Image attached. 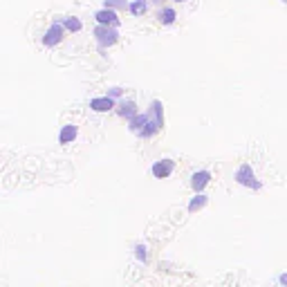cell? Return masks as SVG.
<instances>
[{"instance_id":"obj_1","label":"cell","mask_w":287,"mask_h":287,"mask_svg":"<svg viewBox=\"0 0 287 287\" xmlns=\"http://www.w3.org/2000/svg\"><path fill=\"white\" fill-rule=\"evenodd\" d=\"M164 126V108H162V101H152L150 103V110L146 114H135L130 119V130L139 137H152L155 132H160Z\"/></svg>"},{"instance_id":"obj_2","label":"cell","mask_w":287,"mask_h":287,"mask_svg":"<svg viewBox=\"0 0 287 287\" xmlns=\"http://www.w3.org/2000/svg\"><path fill=\"white\" fill-rule=\"evenodd\" d=\"M236 182H238V184H242V186L256 188V191L260 188V182L256 180V173L252 170V166H249V164H242V166L236 170Z\"/></svg>"},{"instance_id":"obj_3","label":"cell","mask_w":287,"mask_h":287,"mask_svg":"<svg viewBox=\"0 0 287 287\" xmlns=\"http://www.w3.org/2000/svg\"><path fill=\"white\" fill-rule=\"evenodd\" d=\"M94 36H97V41H99V45L101 47H110V45H114L119 39V34H117V29H112L110 25H99L94 29Z\"/></svg>"},{"instance_id":"obj_4","label":"cell","mask_w":287,"mask_h":287,"mask_svg":"<svg viewBox=\"0 0 287 287\" xmlns=\"http://www.w3.org/2000/svg\"><path fill=\"white\" fill-rule=\"evenodd\" d=\"M63 27H65V25H61V23H54V25L45 32V36H43V43H45L47 47L59 45L61 39H63Z\"/></svg>"},{"instance_id":"obj_5","label":"cell","mask_w":287,"mask_h":287,"mask_svg":"<svg viewBox=\"0 0 287 287\" xmlns=\"http://www.w3.org/2000/svg\"><path fill=\"white\" fill-rule=\"evenodd\" d=\"M173 168H175L173 160H160V162L152 164V175H155L157 180H164V178H168V175L173 173Z\"/></svg>"},{"instance_id":"obj_6","label":"cell","mask_w":287,"mask_h":287,"mask_svg":"<svg viewBox=\"0 0 287 287\" xmlns=\"http://www.w3.org/2000/svg\"><path fill=\"white\" fill-rule=\"evenodd\" d=\"M97 21H99V25H110V27H114V25H119V16L112 11V7H106V9H101V11H97Z\"/></svg>"},{"instance_id":"obj_7","label":"cell","mask_w":287,"mask_h":287,"mask_svg":"<svg viewBox=\"0 0 287 287\" xmlns=\"http://www.w3.org/2000/svg\"><path fill=\"white\" fill-rule=\"evenodd\" d=\"M90 108L94 110V112H108V110H112L114 108V101H112V97H99V99H92L90 101Z\"/></svg>"},{"instance_id":"obj_8","label":"cell","mask_w":287,"mask_h":287,"mask_svg":"<svg viewBox=\"0 0 287 287\" xmlns=\"http://www.w3.org/2000/svg\"><path fill=\"white\" fill-rule=\"evenodd\" d=\"M209 180H211V173H209V170H200V173H193V178H191L193 191H202V188L209 184Z\"/></svg>"},{"instance_id":"obj_9","label":"cell","mask_w":287,"mask_h":287,"mask_svg":"<svg viewBox=\"0 0 287 287\" xmlns=\"http://www.w3.org/2000/svg\"><path fill=\"white\" fill-rule=\"evenodd\" d=\"M76 126H72V124H68V126H63V130H61V135H59V142L61 144H70L72 139L76 137Z\"/></svg>"},{"instance_id":"obj_10","label":"cell","mask_w":287,"mask_h":287,"mask_svg":"<svg viewBox=\"0 0 287 287\" xmlns=\"http://www.w3.org/2000/svg\"><path fill=\"white\" fill-rule=\"evenodd\" d=\"M117 112L121 114V117H128V119H132L137 114V106L132 101H124V103H119V108H117Z\"/></svg>"},{"instance_id":"obj_11","label":"cell","mask_w":287,"mask_h":287,"mask_svg":"<svg viewBox=\"0 0 287 287\" xmlns=\"http://www.w3.org/2000/svg\"><path fill=\"white\" fill-rule=\"evenodd\" d=\"M130 14L132 16H142L146 14V9H148V5H146V0H135V3H130Z\"/></svg>"},{"instance_id":"obj_12","label":"cell","mask_w":287,"mask_h":287,"mask_svg":"<svg viewBox=\"0 0 287 287\" xmlns=\"http://www.w3.org/2000/svg\"><path fill=\"white\" fill-rule=\"evenodd\" d=\"M63 25H65V29H70V32H81V21L79 18H74V16H70V18H65L63 21Z\"/></svg>"},{"instance_id":"obj_13","label":"cell","mask_w":287,"mask_h":287,"mask_svg":"<svg viewBox=\"0 0 287 287\" xmlns=\"http://www.w3.org/2000/svg\"><path fill=\"white\" fill-rule=\"evenodd\" d=\"M206 204V195H195V198L191 200V204H188V211H198V209H202V206Z\"/></svg>"},{"instance_id":"obj_14","label":"cell","mask_w":287,"mask_h":287,"mask_svg":"<svg viewBox=\"0 0 287 287\" xmlns=\"http://www.w3.org/2000/svg\"><path fill=\"white\" fill-rule=\"evenodd\" d=\"M160 21L164 23V25H170V23L175 21V11L173 9H162L160 11Z\"/></svg>"},{"instance_id":"obj_15","label":"cell","mask_w":287,"mask_h":287,"mask_svg":"<svg viewBox=\"0 0 287 287\" xmlns=\"http://www.w3.org/2000/svg\"><path fill=\"white\" fill-rule=\"evenodd\" d=\"M103 3H106V7H130V5L126 3V0H103Z\"/></svg>"},{"instance_id":"obj_16","label":"cell","mask_w":287,"mask_h":287,"mask_svg":"<svg viewBox=\"0 0 287 287\" xmlns=\"http://www.w3.org/2000/svg\"><path fill=\"white\" fill-rule=\"evenodd\" d=\"M135 252H137V258H139V260H146V247H144V245H137Z\"/></svg>"},{"instance_id":"obj_17","label":"cell","mask_w":287,"mask_h":287,"mask_svg":"<svg viewBox=\"0 0 287 287\" xmlns=\"http://www.w3.org/2000/svg\"><path fill=\"white\" fill-rule=\"evenodd\" d=\"M108 94L114 99V97H119V94H121V88H110V92H108Z\"/></svg>"},{"instance_id":"obj_18","label":"cell","mask_w":287,"mask_h":287,"mask_svg":"<svg viewBox=\"0 0 287 287\" xmlns=\"http://www.w3.org/2000/svg\"><path fill=\"white\" fill-rule=\"evenodd\" d=\"M278 283H283V285H287V274H283V276H278Z\"/></svg>"},{"instance_id":"obj_19","label":"cell","mask_w":287,"mask_h":287,"mask_svg":"<svg viewBox=\"0 0 287 287\" xmlns=\"http://www.w3.org/2000/svg\"><path fill=\"white\" fill-rule=\"evenodd\" d=\"M175 3H184V0H175Z\"/></svg>"}]
</instances>
